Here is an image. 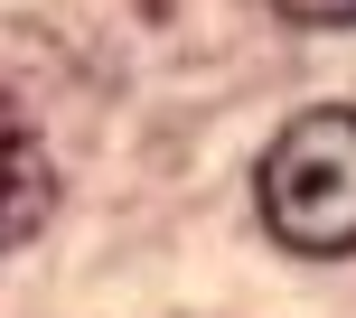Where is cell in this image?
I'll use <instances>...</instances> for the list:
<instances>
[{
  "instance_id": "cell-1",
  "label": "cell",
  "mask_w": 356,
  "mask_h": 318,
  "mask_svg": "<svg viewBox=\"0 0 356 318\" xmlns=\"http://www.w3.org/2000/svg\"><path fill=\"white\" fill-rule=\"evenodd\" d=\"M263 225L291 253H356V112H300L263 150Z\"/></svg>"
},
{
  "instance_id": "cell-2",
  "label": "cell",
  "mask_w": 356,
  "mask_h": 318,
  "mask_svg": "<svg viewBox=\"0 0 356 318\" xmlns=\"http://www.w3.org/2000/svg\"><path fill=\"white\" fill-rule=\"evenodd\" d=\"M47 196H56V178H47V150H38L29 112H19L10 94H0V253L38 234V215H47Z\"/></svg>"
},
{
  "instance_id": "cell-3",
  "label": "cell",
  "mask_w": 356,
  "mask_h": 318,
  "mask_svg": "<svg viewBox=\"0 0 356 318\" xmlns=\"http://www.w3.org/2000/svg\"><path fill=\"white\" fill-rule=\"evenodd\" d=\"M272 10L309 19V28H347V19H356V0H272Z\"/></svg>"
}]
</instances>
